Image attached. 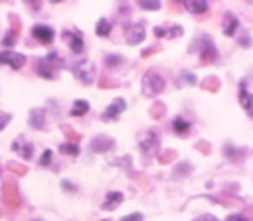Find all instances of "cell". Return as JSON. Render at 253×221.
Listing matches in <instances>:
<instances>
[{"mask_svg": "<svg viewBox=\"0 0 253 221\" xmlns=\"http://www.w3.org/2000/svg\"><path fill=\"white\" fill-rule=\"evenodd\" d=\"M164 85H166L164 77L160 73H156L154 69H148L144 73V77H142L140 89H142V95L144 97H156V95H160L164 91Z\"/></svg>", "mask_w": 253, "mask_h": 221, "instance_id": "1", "label": "cell"}, {"mask_svg": "<svg viewBox=\"0 0 253 221\" xmlns=\"http://www.w3.org/2000/svg\"><path fill=\"white\" fill-rule=\"evenodd\" d=\"M63 65V59L57 55V53H49L47 57H42L38 61V73L43 77V79H55V73L57 69Z\"/></svg>", "mask_w": 253, "mask_h": 221, "instance_id": "2", "label": "cell"}, {"mask_svg": "<svg viewBox=\"0 0 253 221\" xmlns=\"http://www.w3.org/2000/svg\"><path fill=\"white\" fill-rule=\"evenodd\" d=\"M71 71H73V75H75L81 83H85V85H91V83L95 81V65H93L89 59H79V61H75V63L71 65Z\"/></svg>", "mask_w": 253, "mask_h": 221, "instance_id": "3", "label": "cell"}, {"mask_svg": "<svg viewBox=\"0 0 253 221\" xmlns=\"http://www.w3.org/2000/svg\"><path fill=\"white\" fill-rule=\"evenodd\" d=\"M0 63L18 71V69H22L26 65V55L18 53V51H12V49H6V51H0Z\"/></svg>", "mask_w": 253, "mask_h": 221, "instance_id": "4", "label": "cell"}, {"mask_svg": "<svg viewBox=\"0 0 253 221\" xmlns=\"http://www.w3.org/2000/svg\"><path fill=\"white\" fill-rule=\"evenodd\" d=\"M61 39L69 45L73 53H83V34L79 30H63Z\"/></svg>", "mask_w": 253, "mask_h": 221, "instance_id": "5", "label": "cell"}, {"mask_svg": "<svg viewBox=\"0 0 253 221\" xmlns=\"http://www.w3.org/2000/svg\"><path fill=\"white\" fill-rule=\"evenodd\" d=\"M126 109V103H125V99H115L103 112H101V120H105V122H109V120H117L121 114H123V110Z\"/></svg>", "mask_w": 253, "mask_h": 221, "instance_id": "6", "label": "cell"}, {"mask_svg": "<svg viewBox=\"0 0 253 221\" xmlns=\"http://www.w3.org/2000/svg\"><path fill=\"white\" fill-rule=\"evenodd\" d=\"M32 37H34L36 41H40V43L47 45V43H51V41H53L55 34H53V30H51L49 26H45V24H36V26L32 28Z\"/></svg>", "mask_w": 253, "mask_h": 221, "instance_id": "7", "label": "cell"}, {"mask_svg": "<svg viewBox=\"0 0 253 221\" xmlns=\"http://www.w3.org/2000/svg\"><path fill=\"white\" fill-rule=\"evenodd\" d=\"M144 36H146V32H144V26L142 24H130V26L125 28V39L130 45L140 43L144 39Z\"/></svg>", "mask_w": 253, "mask_h": 221, "instance_id": "8", "label": "cell"}, {"mask_svg": "<svg viewBox=\"0 0 253 221\" xmlns=\"http://www.w3.org/2000/svg\"><path fill=\"white\" fill-rule=\"evenodd\" d=\"M12 150H14L16 154H20L22 158H26V160H30L32 154H34V146H32L24 136H18V138L12 142Z\"/></svg>", "mask_w": 253, "mask_h": 221, "instance_id": "9", "label": "cell"}, {"mask_svg": "<svg viewBox=\"0 0 253 221\" xmlns=\"http://www.w3.org/2000/svg\"><path fill=\"white\" fill-rule=\"evenodd\" d=\"M111 148H115V140L109 138V136H97V138H93V142H91V150H93V152H107V150H111Z\"/></svg>", "mask_w": 253, "mask_h": 221, "instance_id": "10", "label": "cell"}, {"mask_svg": "<svg viewBox=\"0 0 253 221\" xmlns=\"http://www.w3.org/2000/svg\"><path fill=\"white\" fill-rule=\"evenodd\" d=\"M123 203V193L121 191H109L107 195H105V201H103V209L105 211H113V209H117L119 205Z\"/></svg>", "mask_w": 253, "mask_h": 221, "instance_id": "11", "label": "cell"}, {"mask_svg": "<svg viewBox=\"0 0 253 221\" xmlns=\"http://www.w3.org/2000/svg\"><path fill=\"white\" fill-rule=\"evenodd\" d=\"M239 103L245 109V112L253 118V95L245 89V83H241V89H239Z\"/></svg>", "mask_w": 253, "mask_h": 221, "instance_id": "12", "label": "cell"}, {"mask_svg": "<svg viewBox=\"0 0 253 221\" xmlns=\"http://www.w3.org/2000/svg\"><path fill=\"white\" fill-rule=\"evenodd\" d=\"M140 150L142 152H152L156 146H158V134L154 132V130H148L144 136H142V140H140Z\"/></svg>", "mask_w": 253, "mask_h": 221, "instance_id": "13", "label": "cell"}, {"mask_svg": "<svg viewBox=\"0 0 253 221\" xmlns=\"http://www.w3.org/2000/svg\"><path fill=\"white\" fill-rule=\"evenodd\" d=\"M30 124L38 130H43V124H45V110L43 109H32L30 112Z\"/></svg>", "mask_w": 253, "mask_h": 221, "instance_id": "14", "label": "cell"}, {"mask_svg": "<svg viewBox=\"0 0 253 221\" xmlns=\"http://www.w3.org/2000/svg\"><path fill=\"white\" fill-rule=\"evenodd\" d=\"M184 8L188 10V12H192V14H206L208 12V2H204V0H186L184 2Z\"/></svg>", "mask_w": 253, "mask_h": 221, "instance_id": "15", "label": "cell"}, {"mask_svg": "<svg viewBox=\"0 0 253 221\" xmlns=\"http://www.w3.org/2000/svg\"><path fill=\"white\" fill-rule=\"evenodd\" d=\"M237 26H239L237 18H235L233 14L227 12V14L223 16V26H221V28H223V34H225V36H233L235 30H237Z\"/></svg>", "mask_w": 253, "mask_h": 221, "instance_id": "16", "label": "cell"}, {"mask_svg": "<svg viewBox=\"0 0 253 221\" xmlns=\"http://www.w3.org/2000/svg\"><path fill=\"white\" fill-rule=\"evenodd\" d=\"M69 112H71V116H83V114L89 112V103L83 101V99H77V101H73Z\"/></svg>", "mask_w": 253, "mask_h": 221, "instance_id": "17", "label": "cell"}, {"mask_svg": "<svg viewBox=\"0 0 253 221\" xmlns=\"http://www.w3.org/2000/svg\"><path fill=\"white\" fill-rule=\"evenodd\" d=\"M111 22L107 20V18H101L99 22H97V26H95V34L99 36V37H107L109 34H111Z\"/></svg>", "mask_w": 253, "mask_h": 221, "instance_id": "18", "label": "cell"}, {"mask_svg": "<svg viewBox=\"0 0 253 221\" xmlns=\"http://www.w3.org/2000/svg\"><path fill=\"white\" fill-rule=\"evenodd\" d=\"M172 128H174L176 134H186V132L190 130V122H188L186 118H182V116H176V118L172 120Z\"/></svg>", "mask_w": 253, "mask_h": 221, "instance_id": "19", "label": "cell"}, {"mask_svg": "<svg viewBox=\"0 0 253 221\" xmlns=\"http://www.w3.org/2000/svg\"><path fill=\"white\" fill-rule=\"evenodd\" d=\"M215 57H217V53H215V47H213L211 43H208V45L202 49V61H204V63H211Z\"/></svg>", "mask_w": 253, "mask_h": 221, "instance_id": "20", "label": "cell"}, {"mask_svg": "<svg viewBox=\"0 0 253 221\" xmlns=\"http://www.w3.org/2000/svg\"><path fill=\"white\" fill-rule=\"evenodd\" d=\"M59 150L65 152V154H69V156H77V154H79V146L73 144V142H63V144L59 146Z\"/></svg>", "mask_w": 253, "mask_h": 221, "instance_id": "21", "label": "cell"}, {"mask_svg": "<svg viewBox=\"0 0 253 221\" xmlns=\"http://www.w3.org/2000/svg\"><path fill=\"white\" fill-rule=\"evenodd\" d=\"M182 34H184L182 26H172V28H166V36H164V37L172 39V37H180Z\"/></svg>", "mask_w": 253, "mask_h": 221, "instance_id": "22", "label": "cell"}, {"mask_svg": "<svg viewBox=\"0 0 253 221\" xmlns=\"http://www.w3.org/2000/svg\"><path fill=\"white\" fill-rule=\"evenodd\" d=\"M10 187H12V185H10V184H6V187H4V195H6V199L10 201V205H14V203L18 205V193H16V191H12Z\"/></svg>", "mask_w": 253, "mask_h": 221, "instance_id": "23", "label": "cell"}, {"mask_svg": "<svg viewBox=\"0 0 253 221\" xmlns=\"http://www.w3.org/2000/svg\"><path fill=\"white\" fill-rule=\"evenodd\" d=\"M121 61H123L121 55H105V65H107V67H111V65L115 67V65H119Z\"/></svg>", "mask_w": 253, "mask_h": 221, "instance_id": "24", "label": "cell"}, {"mask_svg": "<svg viewBox=\"0 0 253 221\" xmlns=\"http://www.w3.org/2000/svg\"><path fill=\"white\" fill-rule=\"evenodd\" d=\"M16 37H18V32H14V30H8V34H6V36H4V39H2V43H4V45H12Z\"/></svg>", "mask_w": 253, "mask_h": 221, "instance_id": "25", "label": "cell"}, {"mask_svg": "<svg viewBox=\"0 0 253 221\" xmlns=\"http://www.w3.org/2000/svg\"><path fill=\"white\" fill-rule=\"evenodd\" d=\"M51 156H53L51 150H45V152L42 154V158H40V166H43V168L49 166V164H51Z\"/></svg>", "mask_w": 253, "mask_h": 221, "instance_id": "26", "label": "cell"}, {"mask_svg": "<svg viewBox=\"0 0 253 221\" xmlns=\"http://www.w3.org/2000/svg\"><path fill=\"white\" fill-rule=\"evenodd\" d=\"M142 10H160V2H138Z\"/></svg>", "mask_w": 253, "mask_h": 221, "instance_id": "27", "label": "cell"}, {"mask_svg": "<svg viewBox=\"0 0 253 221\" xmlns=\"http://www.w3.org/2000/svg\"><path fill=\"white\" fill-rule=\"evenodd\" d=\"M10 112H4V110H0V130H4L6 126H8V122H10Z\"/></svg>", "mask_w": 253, "mask_h": 221, "instance_id": "28", "label": "cell"}, {"mask_svg": "<svg viewBox=\"0 0 253 221\" xmlns=\"http://www.w3.org/2000/svg\"><path fill=\"white\" fill-rule=\"evenodd\" d=\"M154 118L156 116H162L164 114V105H160V103H156V105H152V112H150Z\"/></svg>", "mask_w": 253, "mask_h": 221, "instance_id": "29", "label": "cell"}, {"mask_svg": "<svg viewBox=\"0 0 253 221\" xmlns=\"http://www.w3.org/2000/svg\"><path fill=\"white\" fill-rule=\"evenodd\" d=\"M121 221H144V217H142V213H128Z\"/></svg>", "mask_w": 253, "mask_h": 221, "instance_id": "30", "label": "cell"}, {"mask_svg": "<svg viewBox=\"0 0 253 221\" xmlns=\"http://www.w3.org/2000/svg\"><path fill=\"white\" fill-rule=\"evenodd\" d=\"M61 187H65L67 191H77V187H75L71 182H67V180H63V182H61Z\"/></svg>", "mask_w": 253, "mask_h": 221, "instance_id": "31", "label": "cell"}, {"mask_svg": "<svg viewBox=\"0 0 253 221\" xmlns=\"http://www.w3.org/2000/svg\"><path fill=\"white\" fill-rule=\"evenodd\" d=\"M8 168H10V170H18V174H20V176L26 172V168H22V166H18V164H14V162H10V164H8Z\"/></svg>", "mask_w": 253, "mask_h": 221, "instance_id": "32", "label": "cell"}, {"mask_svg": "<svg viewBox=\"0 0 253 221\" xmlns=\"http://www.w3.org/2000/svg\"><path fill=\"white\" fill-rule=\"evenodd\" d=\"M194 221H219V219L213 217V215H202V217H198V219H194Z\"/></svg>", "mask_w": 253, "mask_h": 221, "instance_id": "33", "label": "cell"}, {"mask_svg": "<svg viewBox=\"0 0 253 221\" xmlns=\"http://www.w3.org/2000/svg\"><path fill=\"white\" fill-rule=\"evenodd\" d=\"M227 221H247V217H243V215H231V217H227Z\"/></svg>", "mask_w": 253, "mask_h": 221, "instance_id": "34", "label": "cell"}, {"mask_svg": "<svg viewBox=\"0 0 253 221\" xmlns=\"http://www.w3.org/2000/svg\"><path fill=\"white\" fill-rule=\"evenodd\" d=\"M103 221H107V219H103Z\"/></svg>", "mask_w": 253, "mask_h": 221, "instance_id": "35", "label": "cell"}]
</instances>
